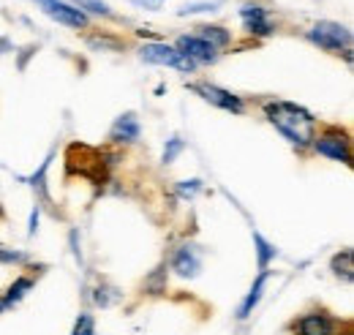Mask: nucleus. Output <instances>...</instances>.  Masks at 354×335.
I'll return each instance as SVG.
<instances>
[{"mask_svg":"<svg viewBox=\"0 0 354 335\" xmlns=\"http://www.w3.org/2000/svg\"><path fill=\"white\" fill-rule=\"evenodd\" d=\"M267 123L275 128L292 147L297 150H310V142L316 136V118L313 112L295 104V101H281V98H270L262 104Z\"/></svg>","mask_w":354,"mask_h":335,"instance_id":"1","label":"nucleus"},{"mask_svg":"<svg viewBox=\"0 0 354 335\" xmlns=\"http://www.w3.org/2000/svg\"><path fill=\"white\" fill-rule=\"evenodd\" d=\"M66 172L85 177L93 185L109 183V167L104 161L101 147H90V145H80V142L68 145V150H66Z\"/></svg>","mask_w":354,"mask_h":335,"instance_id":"2","label":"nucleus"},{"mask_svg":"<svg viewBox=\"0 0 354 335\" xmlns=\"http://www.w3.org/2000/svg\"><path fill=\"white\" fill-rule=\"evenodd\" d=\"M306 39L313 46H319L322 52H330V55H344L349 63H352V44L354 36L352 30L341 22H333V19H319L313 22L308 30H306Z\"/></svg>","mask_w":354,"mask_h":335,"instance_id":"3","label":"nucleus"},{"mask_svg":"<svg viewBox=\"0 0 354 335\" xmlns=\"http://www.w3.org/2000/svg\"><path fill=\"white\" fill-rule=\"evenodd\" d=\"M310 150L322 159H330L335 164L352 167V134L341 126H324L322 131H316Z\"/></svg>","mask_w":354,"mask_h":335,"instance_id":"4","label":"nucleus"},{"mask_svg":"<svg viewBox=\"0 0 354 335\" xmlns=\"http://www.w3.org/2000/svg\"><path fill=\"white\" fill-rule=\"evenodd\" d=\"M139 57L150 66H164V69H175L180 74H196V66L191 60H185L172 44L167 42H147L139 46Z\"/></svg>","mask_w":354,"mask_h":335,"instance_id":"5","label":"nucleus"},{"mask_svg":"<svg viewBox=\"0 0 354 335\" xmlns=\"http://www.w3.org/2000/svg\"><path fill=\"white\" fill-rule=\"evenodd\" d=\"M289 333L292 335H338L341 333V322H338V316H333L327 308H310V311L300 314L297 319L289 322Z\"/></svg>","mask_w":354,"mask_h":335,"instance_id":"6","label":"nucleus"},{"mask_svg":"<svg viewBox=\"0 0 354 335\" xmlns=\"http://www.w3.org/2000/svg\"><path fill=\"white\" fill-rule=\"evenodd\" d=\"M237 14H240V25H243V30H245L251 39H270V36L278 30V25H275L270 8L262 6V3H257V0L243 3Z\"/></svg>","mask_w":354,"mask_h":335,"instance_id":"7","label":"nucleus"},{"mask_svg":"<svg viewBox=\"0 0 354 335\" xmlns=\"http://www.w3.org/2000/svg\"><path fill=\"white\" fill-rule=\"evenodd\" d=\"M188 90H191V93H196L202 101H207V104H213V107L223 109V112H232V115H245V101H243V96H237V93L226 90V87H221V84L191 82V84H188Z\"/></svg>","mask_w":354,"mask_h":335,"instance_id":"8","label":"nucleus"},{"mask_svg":"<svg viewBox=\"0 0 354 335\" xmlns=\"http://www.w3.org/2000/svg\"><path fill=\"white\" fill-rule=\"evenodd\" d=\"M36 6L44 11L49 19H55L57 25H66L71 30H88L90 17L85 11H80L74 3L68 0H36Z\"/></svg>","mask_w":354,"mask_h":335,"instance_id":"9","label":"nucleus"},{"mask_svg":"<svg viewBox=\"0 0 354 335\" xmlns=\"http://www.w3.org/2000/svg\"><path fill=\"white\" fill-rule=\"evenodd\" d=\"M172 46H175L185 60H191L196 69H199V66H213V63L221 57V52H218L216 46H210L205 39H199L196 33H183V36H177Z\"/></svg>","mask_w":354,"mask_h":335,"instance_id":"10","label":"nucleus"},{"mask_svg":"<svg viewBox=\"0 0 354 335\" xmlns=\"http://www.w3.org/2000/svg\"><path fill=\"white\" fill-rule=\"evenodd\" d=\"M202 264H205L202 248L196 243H191V240L180 243L175 251H172V256H169V270L175 273L177 278H185V281L196 278L202 273Z\"/></svg>","mask_w":354,"mask_h":335,"instance_id":"11","label":"nucleus"},{"mask_svg":"<svg viewBox=\"0 0 354 335\" xmlns=\"http://www.w3.org/2000/svg\"><path fill=\"white\" fill-rule=\"evenodd\" d=\"M139 136H142V123H139L136 112L118 115L109 128V145H115V147H129L133 142H139Z\"/></svg>","mask_w":354,"mask_h":335,"instance_id":"12","label":"nucleus"},{"mask_svg":"<svg viewBox=\"0 0 354 335\" xmlns=\"http://www.w3.org/2000/svg\"><path fill=\"white\" fill-rule=\"evenodd\" d=\"M267 281H270V270H267V273H259V275H257V281L251 284L248 294L240 300V305H237V319H240V322L251 319V314H254V311H257V305L262 302L265 289H267Z\"/></svg>","mask_w":354,"mask_h":335,"instance_id":"13","label":"nucleus"},{"mask_svg":"<svg viewBox=\"0 0 354 335\" xmlns=\"http://www.w3.org/2000/svg\"><path fill=\"white\" fill-rule=\"evenodd\" d=\"M33 287H36V278L33 275H17L11 284H8V289L0 294V302H3V308L6 311H11V308H17L28 294L33 292Z\"/></svg>","mask_w":354,"mask_h":335,"instance_id":"14","label":"nucleus"},{"mask_svg":"<svg viewBox=\"0 0 354 335\" xmlns=\"http://www.w3.org/2000/svg\"><path fill=\"white\" fill-rule=\"evenodd\" d=\"M330 270H333V275H335L338 281L352 284L354 281V251L349 248V246L341 248V251L330 259Z\"/></svg>","mask_w":354,"mask_h":335,"instance_id":"15","label":"nucleus"},{"mask_svg":"<svg viewBox=\"0 0 354 335\" xmlns=\"http://www.w3.org/2000/svg\"><path fill=\"white\" fill-rule=\"evenodd\" d=\"M251 237H254V251H257V267H259V273H267V270H270V264L278 259V248L267 240L259 229H254V232H251Z\"/></svg>","mask_w":354,"mask_h":335,"instance_id":"16","label":"nucleus"},{"mask_svg":"<svg viewBox=\"0 0 354 335\" xmlns=\"http://www.w3.org/2000/svg\"><path fill=\"white\" fill-rule=\"evenodd\" d=\"M196 36H199V39H205L210 46H216L218 52H221V49H226L229 44L234 42L232 30H226L223 25H199V28H196Z\"/></svg>","mask_w":354,"mask_h":335,"instance_id":"17","label":"nucleus"},{"mask_svg":"<svg viewBox=\"0 0 354 335\" xmlns=\"http://www.w3.org/2000/svg\"><path fill=\"white\" fill-rule=\"evenodd\" d=\"M52 159H55V156L49 153L44 161H41V167L36 169V172H33L30 177H25V183H28V185H30V188L36 191V197H39L41 202H49V188H46V172H49V164H52Z\"/></svg>","mask_w":354,"mask_h":335,"instance_id":"18","label":"nucleus"},{"mask_svg":"<svg viewBox=\"0 0 354 335\" xmlns=\"http://www.w3.org/2000/svg\"><path fill=\"white\" fill-rule=\"evenodd\" d=\"M167 284H169L167 264H158V267L145 278V292L147 294H164L167 292Z\"/></svg>","mask_w":354,"mask_h":335,"instance_id":"19","label":"nucleus"},{"mask_svg":"<svg viewBox=\"0 0 354 335\" xmlns=\"http://www.w3.org/2000/svg\"><path fill=\"white\" fill-rule=\"evenodd\" d=\"M74 6L80 11H85L88 17H104V19H112L115 17V11L104 0H74Z\"/></svg>","mask_w":354,"mask_h":335,"instance_id":"20","label":"nucleus"},{"mask_svg":"<svg viewBox=\"0 0 354 335\" xmlns=\"http://www.w3.org/2000/svg\"><path fill=\"white\" fill-rule=\"evenodd\" d=\"M88 44L93 49H101V52H118L123 46V42L112 33H93V36H88Z\"/></svg>","mask_w":354,"mask_h":335,"instance_id":"21","label":"nucleus"},{"mask_svg":"<svg viewBox=\"0 0 354 335\" xmlns=\"http://www.w3.org/2000/svg\"><path fill=\"white\" fill-rule=\"evenodd\" d=\"M118 300H120V292H118L115 287H109V284H98L95 292H93V302L101 305V308H109V305H115Z\"/></svg>","mask_w":354,"mask_h":335,"instance_id":"22","label":"nucleus"},{"mask_svg":"<svg viewBox=\"0 0 354 335\" xmlns=\"http://www.w3.org/2000/svg\"><path fill=\"white\" fill-rule=\"evenodd\" d=\"M202 188H205V183H202L199 177H191V180H180V183H177L175 194L183 199V202H191V199H194V197H196Z\"/></svg>","mask_w":354,"mask_h":335,"instance_id":"23","label":"nucleus"},{"mask_svg":"<svg viewBox=\"0 0 354 335\" xmlns=\"http://www.w3.org/2000/svg\"><path fill=\"white\" fill-rule=\"evenodd\" d=\"M183 150H185V142H183L180 136H169V139H167V145H164V153H161V164H164V167L175 164Z\"/></svg>","mask_w":354,"mask_h":335,"instance_id":"24","label":"nucleus"},{"mask_svg":"<svg viewBox=\"0 0 354 335\" xmlns=\"http://www.w3.org/2000/svg\"><path fill=\"white\" fill-rule=\"evenodd\" d=\"M71 335H98L95 333V319H93V314L82 311V314L77 316L74 327H71Z\"/></svg>","mask_w":354,"mask_h":335,"instance_id":"25","label":"nucleus"},{"mask_svg":"<svg viewBox=\"0 0 354 335\" xmlns=\"http://www.w3.org/2000/svg\"><path fill=\"white\" fill-rule=\"evenodd\" d=\"M28 262H30V256H28L25 251L0 246V264H17V267H22V264H28Z\"/></svg>","mask_w":354,"mask_h":335,"instance_id":"26","label":"nucleus"},{"mask_svg":"<svg viewBox=\"0 0 354 335\" xmlns=\"http://www.w3.org/2000/svg\"><path fill=\"white\" fill-rule=\"evenodd\" d=\"M218 6H221L218 0H213V3H207V0H205V3H185V6H183V8L177 11V14H180V17H191V14H205V11H216Z\"/></svg>","mask_w":354,"mask_h":335,"instance_id":"27","label":"nucleus"},{"mask_svg":"<svg viewBox=\"0 0 354 335\" xmlns=\"http://www.w3.org/2000/svg\"><path fill=\"white\" fill-rule=\"evenodd\" d=\"M39 218H41V208L36 205V208L30 210V224H28V235H36V232H39Z\"/></svg>","mask_w":354,"mask_h":335,"instance_id":"28","label":"nucleus"},{"mask_svg":"<svg viewBox=\"0 0 354 335\" xmlns=\"http://www.w3.org/2000/svg\"><path fill=\"white\" fill-rule=\"evenodd\" d=\"M136 3H142V6H147V8H156L161 0H136Z\"/></svg>","mask_w":354,"mask_h":335,"instance_id":"29","label":"nucleus"}]
</instances>
